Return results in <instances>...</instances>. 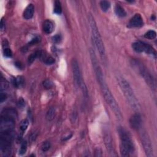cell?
Here are the masks:
<instances>
[{"label":"cell","instance_id":"obj_1","mask_svg":"<svg viewBox=\"0 0 157 157\" xmlns=\"http://www.w3.org/2000/svg\"><path fill=\"white\" fill-rule=\"evenodd\" d=\"M88 22L91 29L92 41L93 42L95 47L98 50L99 56H100V58L102 60V62L104 63V65H106L107 64V56L106 53L105 47L100 35V33H99V31L98 30V28L97 27L95 19L93 17L91 14H89L88 15Z\"/></svg>","mask_w":157,"mask_h":157},{"label":"cell","instance_id":"obj_2","mask_svg":"<svg viewBox=\"0 0 157 157\" xmlns=\"http://www.w3.org/2000/svg\"><path fill=\"white\" fill-rule=\"evenodd\" d=\"M116 79L131 108L136 111H138L140 109L139 103L129 82L122 75L118 74H116Z\"/></svg>","mask_w":157,"mask_h":157},{"label":"cell","instance_id":"obj_3","mask_svg":"<svg viewBox=\"0 0 157 157\" xmlns=\"http://www.w3.org/2000/svg\"><path fill=\"white\" fill-rule=\"evenodd\" d=\"M118 132L121 140L120 154L122 156H130L134 151V146L131 135L123 127H119Z\"/></svg>","mask_w":157,"mask_h":157},{"label":"cell","instance_id":"obj_4","mask_svg":"<svg viewBox=\"0 0 157 157\" xmlns=\"http://www.w3.org/2000/svg\"><path fill=\"white\" fill-rule=\"evenodd\" d=\"M99 84L100 85L101 90L103 93V95L104 96L105 101L107 104L109 106L111 110L113 112L114 115L116 116L117 118L119 120H122L123 116L122 112L120 111V107L117 102L116 101V99L114 98L113 96L112 95L111 90L108 87V85H107L106 81L104 80L100 82H99Z\"/></svg>","mask_w":157,"mask_h":157},{"label":"cell","instance_id":"obj_5","mask_svg":"<svg viewBox=\"0 0 157 157\" xmlns=\"http://www.w3.org/2000/svg\"><path fill=\"white\" fill-rule=\"evenodd\" d=\"M131 65L134 70L139 73V75L144 78L147 84L152 90H155L156 88V80L151 73L147 69V68L139 61L133 60L131 61Z\"/></svg>","mask_w":157,"mask_h":157},{"label":"cell","instance_id":"obj_6","mask_svg":"<svg viewBox=\"0 0 157 157\" xmlns=\"http://www.w3.org/2000/svg\"><path fill=\"white\" fill-rule=\"evenodd\" d=\"M71 68H72L73 78L76 84L78 87H80V88L82 91L83 96L85 98H87L88 96L87 88L86 87V85H85V83L83 81L80 67L76 60L73 59L72 61H71Z\"/></svg>","mask_w":157,"mask_h":157},{"label":"cell","instance_id":"obj_7","mask_svg":"<svg viewBox=\"0 0 157 157\" xmlns=\"http://www.w3.org/2000/svg\"><path fill=\"white\" fill-rule=\"evenodd\" d=\"M140 138L146 155L148 157L153 156V149L152 141L147 132L145 130H141L140 133Z\"/></svg>","mask_w":157,"mask_h":157},{"label":"cell","instance_id":"obj_8","mask_svg":"<svg viewBox=\"0 0 157 157\" xmlns=\"http://www.w3.org/2000/svg\"><path fill=\"white\" fill-rule=\"evenodd\" d=\"M132 47L134 51L138 53L146 52L148 55L156 56V51L152 46L142 41L135 42L132 44Z\"/></svg>","mask_w":157,"mask_h":157},{"label":"cell","instance_id":"obj_9","mask_svg":"<svg viewBox=\"0 0 157 157\" xmlns=\"http://www.w3.org/2000/svg\"><path fill=\"white\" fill-rule=\"evenodd\" d=\"M130 125L133 130L138 131L141 128L142 118L139 113H136L130 118Z\"/></svg>","mask_w":157,"mask_h":157},{"label":"cell","instance_id":"obj_10","mask_svg":"<svg viewBox=\"0 0 157 157\" xmlns=\"http://www.w3.org/2000/svg\"><path fill=\"white\" fill-rule=\"evenodd\" d=\"M38 51V57L42 61H43L46 65H51L55 63V60L53 57L47 54L46 52L43 51Z\"/></svg>","mask_w":157,"mask_h":157},{"label":"cell","instance_id":"obj_11","mask_svg":"<svg viewBox=\"0 0 157 157\" xmlns=\"http://www.w3.org/2000/svg\"><path fill=\"white\" fill-rule=\"evenodd\" d=\"M104 143H105L106 148L107 150H108V151L109 152L110 154L113 155V153L115 152H114L111 136L109 132L106 131L104 133Z\"/></svg>","mask_w":157,"mask_h":157},{"label":"cell","instance_id":"obj_12","mask_svg":"<svg viewBox=\"0 0 157 157\" xmlns=\"http://www.w3.org/2000/svg\"><path fill=\"white\" fill-rule=\"evenodd\" d=\"M144 22L143 19H142V16L139 14H136L130 19L129 25L131 27L134 28H138V27H141L143 26Z\"/></svg>","mask_w":157,"mask_h":157},{"label":"cell","instance_id":"obj_13","mask_svg":"<svg viewBox=\"0 0 157 157\" xmlns=\"http://www.w3.org/2000/svg\"><path fill=\"white\" fill-rule=\"evenodd\" d=\"M34 13V6L33 4H28L25 8L23 14V17L26 20H30L33 17Z\"/></svg>","mask_w":157,"mask_h":157},{"label":"cell","instance_id":"obj_14","mask_svg":"<svg viewBox=\"0 0 157 157\" xmlns=\"http://www.w3.org/2000/svg\"><path fill=\"white\" fill-rule=\"evenodd\" d=\"M54 24L50 20H45L43 23V31L46 34H51L54 31Z\"/></svg>","mask_w":157,"mask_h":157},{"label":"cell","instance_id":"obj_15","mask_svg":"<svg viewBox=\"0 0 157 157\" xmlns=\"http://www.w3.org/2000/svg\"><path fill=\"white\" fill-rule=\"evenodd\" d=\"M115 12L116 15L120 17H124L126 16V12L122 6L117 4L115 6Z\"/></svg>","mask_w":157,"mask_h":157},{"label":"cell","instance_id":"obj_16","mask_svg":"<svg viewBox=\"0 0 157 157\" xmlns=\"http://www.w3.org/2000/svg\"><path fill=\"white\" fill-rule=\"evenodd\" d=\"M12 83L15 87L17 88H20L24 86L25 81L24 78L22 76H19L16 78H14L12 79Z\"/></svg>","mask_w":157,"mask_h":157},{"label":"cell","instance_id":"obj_17","mask_svg":"<svg viewBox=\"0 0 157 157\" xmlns=\"http://www.w3.org/2000/svg\"><path fill=\"white\" fill-rule=\"evenodd\" d=\"M56 116V109L55 108H50L46 115V119L50 122V121H52L54 119L55 117Z\"/></svg>","mask_w":157,"mask_h":157},{"label":"cell","instance_id":"obj_18","mask_svg":"<svg viewBox=\"0 0 157 157\" xmlns=\"http://www.w3.org/2000/svg\"><path fill=\"white\" fill-rule=\"evenodd\" d=\"M54 12L56 14H61L62 12V7L60 1H55L54 3Z\"/></svg>","mask_w":157,"mask_h":157},{"label":"cell","instance_id":"obj_19","mask_svg":"<svg viewBox=\"0 0 157 157\" xmlns=\"http://www.w3.org/2000/svg\"><path fill=\"white\" fill-rule=\"evenodd\" d=\"M28 125H29V121H28L27 119H24L20 123V129L22 132H24L26 130L27 128L28 127Z\"/></svg>","mask_w":157,"mask_h":157},{"label":"cell","instance_id":"obj_20","mask_svg":"<svg viewBox=\"0 0 157 157\" xmlns=\"http://www.w3.org/2000/svg\"><path fill=\"white\" fill-rule=\"evenodd\" d=\"M144 37L148 39H155L156 37V33L154 30H149L145 33Z\"/></svg>","mask_w":157,"mask_h":157},{"label":"cell","instance_id":"obj_21","mask_svg":"<svg viewBox=\"0 0 157 157\" xmlns=\"http://www.w3.org/2000/svg\"><path fill=\"white\" fill-rule=\"evenodd\" d=\"M100 6L103 11L106 12L111 7V3L108 1H101L100 2Z\"/></svg>","mask_w":157,"mask_h":157},{"label":"cell","instance_id":"obj_22","mask_svg":"<svg viewBox=\"0 0 157 157\" xmlns=\"http://www.w3.org/2000/svg\"><path fill=\"white\" fill-rule=\"evenodd\" d=\"M27 147H28V144H27V142L26 141H24L22 142V143L21 144L20 149H19V154L20 155H24L26 151H27Z\"/></svg>","mask_w":157,"mask_h":157},{"label":"cell","instance_id":"obj_23","mask_svg":"<svg viewBox=\"0 0 157 157\" xmlns=\"http://www.w3.org/2000/svg\"><path fill=\"white\" fill-rule=\"evenodd\" d=\"M42 85H43V87L45 89L49 90V89H51L53 87L54 83L51 80L46 79L43 82V83H42Z\"/></svg>","mask_w":157,"mask_h":157},{"label":"cell","instance_id":"obj_24","mask_svg":"<svg viewBox=\"0 0 157 157\" xmlns=\"http://www.w3.org/2000/svg\"><path fill=\"white\" fill-rule=\"evenodd\" d=\"M51 147V144L49 141H45L42 143L41 146V150L42 152H47Z\"/></svg>","mask_w":157,"mask_h":157},{"label":"cell","instance_id":"obj_25","mask_svg":"<svg viewBox=\"0 0 157 157\" xmlns=\"http://www.w3.org/2000/svg\"><path fill=\"white\" fill-rule=\"evenodd\" d=\"M38 51H36L34 53L31 54L29 56H28V62L29 64H31L34 61V60L38 59Z\"/></svg>","mask_w":157,"mask_h":157},{"label":"cell","instance_id":"obj_26","mask_svg":"<svg viewBox=\"0 0 157 157\" xmlns=\"http://www.w3.org/2000/svg\"><path fill=\"white\" fill-rule=\"evenodd\" d=\"M8 82L6 79H3V78H1V91H3V90H5L6 88H8Z\"/></svg>","mask_w":157,"mask_h":157},{"label":"cell","instance_id":"obj_27","mask_svg":"<svg viewBox=\"0 0 157 157\" xmlns=\"http://www.w3.org/2000/svg\"><path fill=\"white\" fill-rule=\"evenodd\" d=\"M3 53L4 56H6V57H11L12 55V52L11 51V50L9 48H4Z\"/></svg>","mask_w":157,"mask_h":157},{"label":"cell","instance_id":"obj_28","mask_svg":"<svg viewBox=\"0 0 157 157\" xmlns=\"http://www.w3.org/2000/svg\"><path fill=\"white\" fill-rule=\"evenodd\" d=\"M61 36L60 34H56L52 38V41L55 43H59L61 41Z\"/></svg>","mask_w":157,"mask_h":157},{"label":"cell","instance_id":"obj_29","mask_svg":"<svg viewBox=\"0 0 157 157\" xmlns=\"http://www.w3.org/2000/svg\"><path fill=\"white\" fill-rule=\"evenodd\" d=\"M17 104H18V106L19 107V108H24V107L25 105V103L24 99L22 98H20L19 99L18 103H17Z\"/></svg>","mask_w":157,"mask_h":157},{"label":"cell","instance_id":"obj_30","mask_svg":"<svg viewBox=\"0 0 157 157\" xmlns=\"http://www.w3.org/2000/svg\"><path fill=\"white\" fill-rule=\"evenodd\" d=\"M102 151L99 148H97L95 149V156H102Z\"/></svg>","mask_w":157,"mask_h":157},{"label":"cell","instance_id":"obj_31","mask_svg":"<svg viewBox=\"0 0 157 157\" xmlns=\"http://www.w3.org/2000/svg\"><path fill=\"white\" fill-rule=\"evenodd\" d=\"M38 133L37 131H34L33 132L31 136H30V140L31 141H34L36 140V139L37 136H38Z\"/></svg>","mask_w":157,"mask_h":157},{"label":"cell","instance_id":"obj_32","mask_svg":"<svg viewBox=\"0 0 157 157\" xmlns=\"http://www.w3.org/2000/svg\"><path fill=\"white\" fill-rule=\"evenodd\" d=\"M6 99H7L6 95L4 93H3L1 91V95H0V99H1V103H3Z\"/></svg>","mask_w":157,"mask_h":157},{"label":"cell","instance_id":"obj_33","mask_svg":"<svg viewBox=\"0 0 157 157\" xmlns=\"http://www.w3.org/2000/svg\"><path fill=\"white\" fill-rule=\"evenodd\" d=\"M5 23L4 22V20L3 19H2L1 21V25H0V28H1V30H4V28H5Z\"/></svg>","mask_w":157,"mask_h":157}]
</instances>
